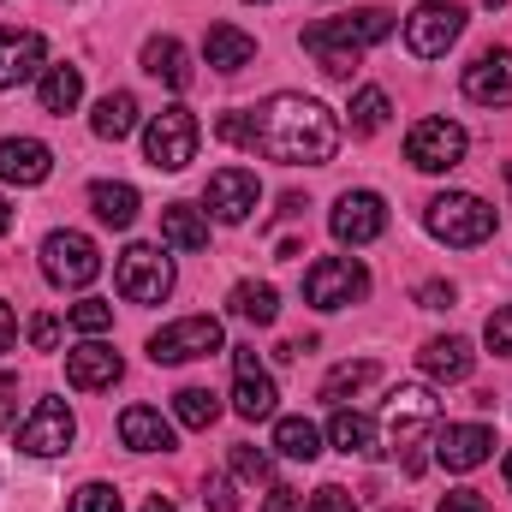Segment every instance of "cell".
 Wrapping results in <instances>:
<instances>
[{
  "label": "cell",
  "mask_w": 512,
  "mask_h": 512,
  "mask_svg": "<svg viewBox=\"0 0 512 512\" xmlns=\"http://www.w3.org/2000/svg\"><path fill=\"white\" fill-rule=\"evenodd\" d=\"M251 149H262L280 167H322L340 149V120L316 96L280 90L262 108H251Z\"/></svg>",
  "instance_id": "6da1fadb"
},
{
  "label": "cell",
  "mask_w": 512,
  "mask_h": 512,
  "mask_svg": "<svg viewBox=\"0 0 512 512\" xmlns=\"http://www.w3.org/2000/svg\"><path fill=\"white\" fill-rule=\"evenodd\" d=\"M423 227H429L441 245L471 251V245H483L501 221H495V209H489L483 197H471V191H447V197H435V203L423 209Z\"/></svg>",
  "instance_id": "7a4b0ae2"
},
{
  "label": "cell",
  "mask_w": 512,
  "mask_h": 512,
  "mask_svg": "<svg viewBox=\"0 0 512 512\" xmlns=\"http://www.w3.org/2000/svg\"><path fill=\"white\" fill-rule=\"evenodd\" d=\"M197 114L191 108H161L149 126H143V155H149V167H161V173H185L191 161H197Z\"/></svg>",
  "instance_id": "3957f363"
},
{
  "label": "cell",
  "mask_w": 512,
  "mask_h": 512,
  "mask_svg": "<svg viewBox=\"0 0 512 512\" xmlns=\"http://www.w3.org/2000/svg\"><path fill=\"white\" fill-rule=\"evenodd\" d=\"M382 417H387V441H393V447H405V471L417 477V471H423V459H417L411 447H417V441H423V429L435 423V393H429V387H393Z\"/></svg>",
  "instance_id": "277c9868"
},
{
  "label": "cell",
  "mask_w": 512,
  "mask_h": 512,
  "mask_svg": "<svg viewBox=\"0 0 512 512\" xmlns=\"http://www.w3.org/2000/svg\"><path fill=\"white\" fill-rule=\"evenodd\" d=\"M42 274L54 280V286H90L96 274H102V251H96V239L90 233H48L42 239Z\"/></svg>",
  "instance_id": "5b68a950"
},
{
  "label": "cell",
  "mask_w": 512,
  "mask_h": 512,
  "mask_svg": "<svg viewBox=\"0 0 512 512\" xmlns=\"http://www.w3.org/2000/svg\"><path fill=\"white\" fill-rule=\"evenodd\" d=\"M364 292H370V268L352 262V256H322V262L304 274V298H310L316 310H346V304H358Z\"/></svg>",
  "instance_id": "8992f818"
},
{
  "label": "cell",
  "mask_w": 512,
  "mask_h": 512,
  "mask_svg": "<svg viewBox=\"0 0 512 512\" xmlns=\"http://www.w3.org/2000/svg\"><path fill=\"white\" fill-rule=\"evenodd\" d=\"M465 149H471V137H465V126H453V120H417L411 137H405V161L417 173H453L465 161Z\"/></svg>",
  "instance_id": "52a82bcc"
},
{
  "label": "cell",
  "mask_w": 512,
  "mask_h": 512,
  "mask_svg": "<svg viewBox=\"0 0 512 512\" xmlns=\"http://www.w3.org/2000/svg\"><path fill=\"white\" fill-rule=\"evenodd\" d=\"M459 30H465V6H453V0H423L405 18V42H411L417 60H441L459 42Z\"/></svg>",
  "instance_id": "ba28073f"
},
{
  "label": "cell",
  "mask_w": 512,
  "mask_h": 512,
  "mask_svg": "<svg viewBox=\"0 0 512 512\" xmlns=\"http://www.w3.org/2000/svg\"><path fill=\"white\" fill-rule=\"evenodd\" d=\"M215 352H221V322L215 316H185V322H167L161 334H149L155 364H191V358H215Z\"/></svg>",
  "instance_id": "9c48e42d"
},
{
  "label": "cell",
  "mask_w": 512,
  "mask_h": 512,
  "mask_svg": "<svg viewBox=\"0 0 512 512\" xmlns=\"http://www.w3.org/2000/svg\"><path fill=\"white\" fill-rule=\"evenodd\" d=\"M72 435H78V423H72L66 399H36V411L18 423V447H24L30 459H54V453H66Z\"/></svg>",
  "instance_id": "30bf717a"
},
{
  "label": "cell",
  "mask_w": 512,
  "mask_h": 512,
  "mask_svg": "<svg viewBox=\"0 0 512 512\" xmlns=\"http://www.w3.org/2000/svg\"><path fill=\"white\" fill-rule=\"evenodd\" d=\"M120 292H126L131 304H161L173 292L167 256L155 251V245H126V256H120Z\"/></svg>",
  "instance_id": "8fae6325"
},
{
  "label": "cell",
  "mask_w": 512,
  "mask_h": 512,
  "mask_svg": "<svg viewBox=\"0 0 512 512\" xmlns=\"http://www.w3.org/2000/svg\"><path fill=\"white\" fill-rule=\"evenodd\" d=\"M328 227H334L340 245H370V239L387 233V203L376 197V191H346V197L334 203Z\"/></svg>",
  "instance_id": "7c38bea8"
},
{
  "label": "cell",
  "mask_w": 512,
  "mask_h": 512,
  "mask_svg": "<svg viewBox=\"0 0 512 512\" xmlns=\"http://www.w3.org/2000/svg\"><path fill=\"white\" fill-rule=\"evenodd\" d=\"M304 48L316 54V66H322L328 78H352L358 60H364V42L346 30V18H322V24H310V30H304Z\"/></svg>",
  "instance_id": "4fadbf2b"
},
{
  "label": "cell",
  "mask_w": 512,
  "mask_h": 512,
  "mask_svg": "<svg viewBox=\"0 0 512 512\" xmlns=\"http://www.w3.org/2000/svg\"><path fill=\"white\" fill-rule=\"evenodd\" d=\"M274 376L256 364L251 346H233V411L245 417V423H262V417H274Z\"/></svg>",
  "instance_id": "5bb4252c"
},
{
  "label": "cell",
  "mask_w": 512,
  "mask_h": 512,
  "mask_svg": "<svg viewBox=\"0 0 512 512\" xmlns=\"http://www.w3.org/2000/svg\"><path fill=\"white\" fill-rule=\"evenodd\" d=\"M465 96L477 108H512V48H483L465 66Z\"/></svg>",
  "instance_id": "9a60e30c"
},
{
  "label": "cell",
  "mask_w": 512,
  "mask_h": 512,
  "mask_svg": "<svg viewBox=\"0 0 512 512\" xmlns=\"http://www.w3.org/2000/svg\"><path fill=\"white\" fill-rule=\"evenodd\" d=\"M489 453H495V429L489 423H447V429H435V459L447 471H477Z\"/></svg>",
  "instance_id": "2e32d148"
},
{
  "label": "cell",
  "mask_w": 512,
  "mask_h": 512,
  "mask_svg": "<svg viewBox=\"0 0 512 512\" xmlns=\"http://www.w3.org/2000/svg\"><path fill=\"white\" fill-rule=\"evenodd\" d=\"M256 197H262V185H256L251 167H221V173H209V209H215L227 227L251 221Z\"/></svg>",
  "instance_id": "e0dca14e"
},
{
  "label": "cell",
  "mask_w": 512,
  "mask_h": 512,
  "mask_svg": "<svg viewBox=\"0 0 512 512\" xmlns=\"http://www.w3.org/2000/svg\"><path fill=\"white\" fill-rule=\"evenodd\" d=\"M42 60H48V42H42L36 30H12V24H0V90H18L24 78H36Z\"/></svg>",
  "instance_id": "ac0fdd59"
},
{
  "label": "cell",
  "mask_w": 512,
  "mask_h": 512,
  "mask_svg": "<svg viewBox=\"0 0 512 512\" xmlns=\"http://www.w3.org/2000/svg\"><path fill=\"white\" fill-rule=\"evenodd\" d=\"M120 352L114 346H102V340H90V346H78V352H66V387H78V393H102V387L120 382Z\"/></svg>",
  "instance_id": "d6986e66"
},
{
  "label": "cell",
  "mask_w": 512,
  "mask_h": 512,
  "mask_svg": "<svg viewBox=\"0 0 512 512\" xmlns=\"http://www.w3.org/2000/svg\"><path fill=\"white\" fill-rule=\"evenodd\" d=\"M54 173V149L42 137H6L0 143V179L6 185H42Z\"/></svg>",
  "instance_id": "ffe728a7"
},
{
  "label": "cell",
  "mask_w": 512,
  "mask_h": 512,
  "mask_svg": "<svg viewBox=\"0 0 512 512\" xmlns=\"http://www.w3.org/2000/svg\"><path fill=\"white\" fill-rule=\"evenodd\" d=\"M120 441L131 453H173V423L155 405H126L120 411Z\"/></svg>",
  "instance_id": "44dd1931"
},
{
  "label": "cell",
  "mask_w": 512,
  "mask_h": 512,
  "mask_svg": "<svg viewBox=\"0 0 512 512\" xmlns=\"http://www.w3.org/2000/svg\"><path fill=\"white\" fill-rule=\"evenodd\" d=\"M417 364H423V376H429V382H465V376H471V364H477V352H471V340L441 334V340H429V346L417 352Z\"/></svg>",
  "instance_id": "7402d4cb"
},
{
  "label": "cell",
  "mask_w": 512,
  "mask_h": 512,
  "mask_svg": "<svg viewBox=\"0 0 512 512\" xmlns=\"http://www.w3.org/2000/svg\"><path fill=\"white\" fill-rule=\"evenodd\" d=\"M143 72L161 78L167 90H191V54L179 36H149L143 42Z\"/></svg>",
  "instance_id": "603a6c76"
},
{
  "label": "cell",
  "mask_w": 512,
  "mask_h": 512,
  "mask_svg": "<svg viewBox=\"0 0 512 512\" xmlns=\"http://www.w3.org/2000/svg\"><path fill=\"white\" fill-rule=\"evenodd\" d=\"M203 54H209V66H215V72H245V66L256 60V36H245L239 24H209Z\"/></svg>",
  "instance_id": "cb8c5ba5"
},
{
  "label": "cell",
  "mask_w": 512,
  "mask_h": 512,
  "mask_svg": "<svg viewBox=\"0 0 512 512\" xmlns=\"http://www.w3.org/2000/svg\"><path fill=\"white\" fill-rule=\"evenodd\" d=\"M36 96H42V114H60V120H66V114L84 102V66H48Z\"/></svg>",
  "instance_id": "d4e9b609"
},
{
  "label": "cell",
  "mask_w": 512,
  "mask_h": 512,
  "mask_svg": "<svg viewBox=\"0 0 512 512\" xmlns=\"http://www.w3.org/2000/svg\"><path fill=\"white\" fill-rule=\"evenodd\" d=\"M161 239H167L173 251H203V245H209V221H203L191 203H167V209H161Z\"/></svg>",
  "instance_id": "484cf974"
},
{
  "label": "cell",
  "mask_w": 512,
  "mask_h": 512,
  "mask_svg": "<svg viewBox=\"0 0 512 512\" xmlns=\"http://www.w3.org/2000/svg\"><path fill=\"white\" fill-rule=\"evenodd\" d=\"M233 316L251 322V328H274V316H280V292H274L268 280H239V286H233Z\"/></svg>",
  "instance_id": "4316f807"
},
{
  "label": "cell",
  "mask_w": 512,
  "mask_h": 512,
  "mask_svg": "<svg viewBox=\"0 0 512 512\" xmlns=\"http://www.w3.org/2000/svg\"><path fill=\"white\" fill-rule=\"evenodd\" d=\"M90 209L102 227H131L137 221V191L131 185H114V179H96L90 185Z\"/></svg>",
  "instance_id": "83f0119b"
},
{
  "label": "cell",
  "mask_w": 512,
  "mask_h": 512,
  "mask_svg": "<svg viewBox=\"0 0 512 512\" xmlns=\"http://www.w3.org/2000/svg\"><path fill=\"white\" fill-rule=\"evenodd\" d=\"M90 126H96V137H108V143L131 137V131H137V96H131V90L102 96V102H96V114H90Z\"/></svg>",
  "instance_id": "f1b7e54d"
},
{
  "label": "cell",
  "mask_w": 512,
  "mask_h": 512,
  "mask_svg": "<svg viewBox=\"0 0 512 512\" xmlns=\"http://www.w3.org/2000/svg\"><path fill=\"white\" fill-rule=\"evenodd\" d=\"M274 453H280V459H304V465H310V459L322 453L316 423H310V417H280V423H274Z\"/></svg>",
  "instance_id": "f546056e"
},
{
  "label": "cell",
  "mask_w": 512,
  "mask_h": 512,
  "mask_svg": "<svg viewBox=\"0 0 512 512\" xmlns=\"http://www.w3.org/2000/svg\"><path fill=\"white\" fill-rule=\"evenodd\" d=\"M328 441L340 447V453H376V423L364 417V411H334V423H328Z\"/></svg>",
  "instance_id": "4dcf8cb0"
},
{
  "label": "cell",
  "mask_w": 512,
  "mask_h": 512,
  "mask_svg": "<svg viewBox=\"0 0 512 512\" xmlns=\"http://www.w3.org/2000/svg\"><path fill=\"white\" fill-rule=\"evenodd\" d=\"M376 376H382V370H376L370 358H358V364H340V370H328V382H322V399H328V405H346L352 393H364V387L376 382Z\"/></svg>",
  "instance_id": "1f68e13d"
},
{
  "label": "cell",
  "mask_w": 512,
  "mask_h": 512,
  "mask_svg": "<svg viewBox=\"0 0 512 512\" xmlns=\"http://www.w3.org/2000/svg\"><path fill=\"white\" fill-rule=\"evenodd\" d=\"M173 411H179L185 429H209V423L221 417V399H215L209 387H179V393H173Z\"/></svg>",
  "instance_id": "d6a6232c"
},
{
  "label": "cell",
  "mask_w": 512,
  "mask_h": 512,
  "mask_svg": "<svg viewBox=\"0 0 512 512\" xmlns=\"http://www.w3.org/2000/svg\"><path fill=\"white\" fill-rule=\"evenodd\" d=\"M387 114H393L387 90H358V96H352V131H358V137H376V131L387 126Z\"/></svg>",
  "instance_id": "836d02e7"
},
{
  "label": "cell",
  "mask_w": 512,
  "mask_h": 512,
  "mask_svg": "<svg viewBox=\"0 0 512 512\" xmlns=\"http://www.w3.org/2000/svg\"><path fill=\"white\" fill-rule=\"evenodd\" d=\"M72 328L78 334H108L114 328V310L102 298H84V304H72Z\"/></svg>",
  "instance_id": "e575fe53"
},
{
  "label": "cell",
  "mask_w": 512,
  "mask_h": 512,
  "mask_svg": "<svg viewBox=\"0 0 512 512\" xmlns=\"http://www.w3.org/2000/svg\"><path fill=\"white\" fill-rule=\"evenodd\" d=\"M268 471H274V459L262 447H233V477L239 483H268Z\"/></svg>",
  "instance_id": "d590c367"
},
{
  "label": "cell",
  "mask_w": 512,
  "mask_h": 512,
  "mask_svg": "<svg viewBox=\"0 0 512 512\" xmlns=\"http://www.w3.org/2000/svg\"><path fill=\"white\" fill-rule=\"evenodd\" d=\"M66 512H120V489H108V483H84Z\"/></svg>",
  "instance_id": "8d00e7d4"
},
{
  "label": "cell",
  "mask_w": 512,
  "mask_h": 512,
  "mask_svg": "<svg viewBox=\"0 0 512 512\" xmlns=\"http://www.w3.org/2000/svg\"><path fill=\"white\" fill-rule=\"evenodd\" d=\"M483 340H489V352H501V358H512V304H501V310L489 316Z\"/></svg>",
  "instance_id": "74e56055"
},
{
  "label": "cell",
  "mask_w": 512,
  "mask_h": 512,
  "mask_svg": "<svg viewBox=\"0 0 512 512\" xmlns=\"http://www.w3.org/2000/svg\"><path fill=\"white\" fill-rule=\"evenodd\" d=\"M304 512H358V501H352L346 489H334V483H328V489H316V495H310V507H304Z\"/></svg>",
  "instance_id": "f35d334b"
},
{
  "label": "cell",
  "mask_w": 512,
  "mask_h": 512,
  "mask_svg": "<svg viewBox=\"0 0 512 512\" xmlns=\"http://www.w3.org/2000/svg\"><path fill=\"white\" fill-rule=\"evenodd\" d=\"M54 340H60V316H48V310L30 316V346L36 352H54Z\"/></svg>",
  "instance_id": "ab89813d"
},
{
  "label": "cell",
  "mask_w": 512,
  "mask_h": 512,
  "mask_svg": "<svg viewBox=\"0 0 512 512\" xmlns=\"http://www.w3.org/2000/svg\"><path fill=\"white\" fill-rule=\"evenodd\" d=\"M203 507L239 512V501H233V483H227V477H209V483H203Z\"/></svg>",
  "instance_id": "60d3db41"
},
{
  "label": "cell",
  "mask_w": 512,
  "mask_h": 512,
  "mask_svg": "<svg viewBox=\"0 0 512 512\" xmlns=\"http://www.w3.org/2000/svg\"><path fill=\"white\" fill-rule=\"evenodd\" d=\"M453 304V286L447 280H423L417 286V310H447Z\"/></svg>",
  "instance_id": "b9f144b4"
},
{
  "label": "cell",
  "mask_w": 512,
  "mask_h": 512,
  "mask_svg": "<svg viewBox=\"0 0 512 512\" xmlns=\"http://www.w3.org/2000/svg\"><path fill=\"white\" fill-rule=\"evenodd\" d=\"M441 512H495L477 489H453V495H441Z\"/></svg>",
  "instance_id": "7bdbcfd3"
},
{
  "label": "cell",
  "mask_w": 512,
  "mask_h": 512,
  "mask_svg": "<svg viewBox=\"0 0 512 512\" xmlns=\"http://www.w3.org/2000/svg\"><path fill=\"white\" fill-rule=\"evenodd\" d=\"M221 137H227V143H239V149H251V114H221Z\"/></svg>",
  "instance_id": "ee69618b"
},
{
  "label": "cell",
  "mask_w": 512,
  "mask_h": 512,
  "mask_svg": "<svg viewBox=\"0 0 512 512\" xmlns=\"http://www.w3.org/2000/svg\"><path fill=\"white\" fill-rule=\"evenodd\" d=\"M18 417V376H0V429Z\"/></svg>",
  "instance_id": "f6af8a7d"
},
{
  "label": "cell",
  "mask_w": 512,
  "mask_h": 512,
  "mask_svg": "<svg viewBox=\"0 0 512 512\" xmlns=\"http://www.w3.org/2000/svg\"><path fill=\"white\" fill-rule=\"evenodd\" d=\"M262 512H304V495H298V489H274Z\"/></svg>",
  "instance_id": "bcb514c9"
},
{
  "label": "cell",
  "mask_w": 512,
  "mask_h": 512,
  "mask_svg": "<svg viewBox=\"0 0 512 512\" xmlns=\"http://www.w3.org/2000/svg\"><path fill=\"white\" fill-rule=\"evenodd\" d=\"M12 340H18V322H12V310H6V304H0V358H6V352H12Z\"/></svg>",
  "instance_id": "7dc6e473"
},
{
  "label": "cell",
  "mask_w": 512,
  "mask_h": 512,
  "mask_svg": "<svg viewBox=\"0 0 512 512\" xmlns=\"http://www.w3.org/2000/svg\"><path fill=\"white\" fill-rule=\"evenodd\" d=\"M12 233V209H6V197H0V239Z\"/></svg>",
  "instance_id": "c3c4849f"
},
{
  "label": "cell",
  "mask_w": 512,
  "mask_h": 512,
  "mask_svg": "<svg viewBox=\"0 0 512 512\" xmlns=\"http://www.w3.org/2000/svg\"><path fill=\"white\" fill-rule=\"evenodd\" d=\"M143 512H173V501H167V495H155V501H149Z\"/></svg>",
  "instance_id": "681fc988"
},
{
  "label": "cell",
  "mask_w": 512,
  "mask_h": 512,
  "mask_svg": "<svg viewBox=\"0 0 512 512\" xmlns=\"http://www.w3.org/2000/svg\"><path fill=\"white\" fill-rule=\"evenodd\" d=\"M507 489H512V453H507Z\"/></svg>",
  "instance_id": "f907efd6"
},
{
  "label": "cell",
  "mask_w": 512,
  "mask_h": 512,
  "mask_svg": "<svg viewBox=\"0 0 512 512\" xmlns=\"http://www.w3.org/2000/svg\"><path fill=\"white\" fill-rule=\"evenodd\" d=\"M489 6H507V0H489Z\"/></svg>",
  "instance_id": "816d5d0a"
},
{
  "label": "cell",
  "mask_w": 512,
  "mask_h": 512,
  "mask_svg": "<svg viewBox=\"0 0 512 512\" xmlns=\"http://www.w3.org/2000/svg\"><path fill=\"white\" fill-rule=\"evenodd\" d=\"M387 512H405V507H387Z\"/></svg>",
  "instance_id": "f5cc1de1"
}]
</instances>
